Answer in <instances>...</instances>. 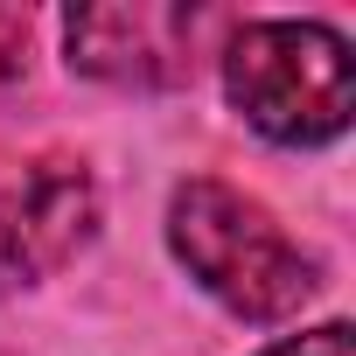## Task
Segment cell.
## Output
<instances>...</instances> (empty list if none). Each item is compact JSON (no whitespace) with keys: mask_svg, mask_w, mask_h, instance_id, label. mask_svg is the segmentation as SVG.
<instances>
[{"mask_svg":"<svg viewBox=\"0 0 356 356\" xmlns=\"http://www.w3.org/2000/svg\"><path fill=\"white\" fill-rule=\"evenodd\" d=\"M168 245L189 280L238 321H286L314 300V259L273 224V210L231 182H182L168 196Z\"/></svg>","mask_w":356,"mask_h":356,"instance_id":"obj_1","label":"cell"},{"mask_svg":"<svg viewBox=\"0 0 356 356\" xmlns=\"http://www.w3.org/2000/svg\"><path fill=\"white\" fill-rule=\"evenodd\" d=\"M224 91L252 133L280 147H328L356 112L349 42L328 22H245L224 49Z\"/></svg>","mask_w":356,"mask_h":356,"instance_id":"obj_2","label":"cell"},{"mask_svg":"<svg viewBox=\"0 0 356 356\" xmlns=\"http://www.w3.org/2000/svg\"><path fill=\"white\" fill-rule=\"evenodd\" d=\"M98 231V189L77 161H35L0 203V280L35 286L63 273Z\"/></svg>","mask_w":356,"mask_h":356,"instance_id":"obj_3","label":"cell"},{"mask_svg":"<svg viewBox=\"0 0 356 356\" xmlns=\"http://www.w3.org/2000/svg\"><path fill=\"white\" fill-rule=\"evenodd\" d=\"M189 8H154V0H133V8H77L63 22V49L70 70L105 77V84H175L189 70V42H196Z\"/></svg>","mask_w":356,"mask_h":356,"instance_id":"obj_4","label":"cell"},{"mask_svg":"<svg viewBox=\"0 0 356 356\" xmlns=\"http://www.w3.org/2000/svg\"><path fill=\"white\" fill-rule=\"evenodd\" d=\"M259 356H356V335H349V321H321V328L286 335V342H273Z\"/></svg>","mask_w":356,"mask_h":356,"instance_id":"obj_5","label":"cell"},{"mask_svg":"<svg viewBox=\"0 0 356 356\" xmlns=\"http://www.w3.org/2000/svg\"><path fill=\"white\" fill-rule=\"evenodd\" d=\"M22 70H29V29L15 15H0V91H8Z\"/></svg>","mask_w":356,"mask_h":356,"instance_id":"obj_6","label":"cell"}]
</instances>
